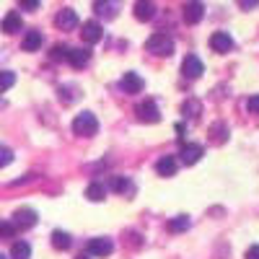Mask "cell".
<instances>
[{
	"mask_svg": "<svg viewBox=\"0 0 259 259\" xmlns=\"http://www.w3.org/2000/svg\"><path fill=\"white\" fill-rule=\"evenodd\" d=\"M145 50L153 52L156 57H168V55H174V39H171L168 34H163V31H156V34L148 36Z\"/></svg>",
	"mask_w": 259,
	"mask_h": 259,
	"instance_id": "6da1fadb",
	"label": "cell"
},
{
	"mask_svg": "<svg viewBox=\"0 0 259 259\" xmlns=\"http://www.w3.org/2000/svg\"><path fill=\"white\" fill-rule=\"evenodd\" d=\"M96 130H99V119H96V114H91V112H80V114L73 119V133L80 135V138L96 135Z\"/></svg>",
	"mask_w": 259,
	"mask_h": 259,
	"instance_id": "7a4b0ae2",
	"label": "cell"
},
{
	"mask_svg": "<svg viewBox=\"0 0 259 259\" xmlns=\"http://www.w3.org/2000/svg\"><path fill=\"white\" fill-rule=\"evenodd\" d=\"M135 114H138V119L140 122H150V124H156V122H161V112H158V104L156 101H150V99H145L143 104H138V109H135Z\"/></svg>",
	"mask_w": 259,
	"mask_h": 259,
	"instance_id": "3957f363",
	"label": "cell"
},
{
	"mask_svg": "<svg viewBox=\"0 0 259 259\" xmlns=\"http://www.w3.org/2000/svg\"><path fill=\"white\" fill-rule=\"evenodd\" d=\"M202 73H205L202 60H200L197 55H187L184 62H182V75H184V78H192V80H197Z\"/></svg>",
	"mask_w": 259,
	"mask_h": 259,
	"instance_id": "277c9868",
	"label": "cell"
},
{
	"mask_svg": "<svg viewBox=\"0 0 259 259\" xmlns=\"http://www.w3.org/2000/svg\"><path fill=\"white\" fill-rule=\"evenodd\" d=\"M36 221H39V218H36V210H31V207H18V210L13 212V226L21 228V231L34 228Z\"/></svg>",
	"mask_w": 259,
	"mask_h": 259,
	"instance_id": "5b68a950",
	"label": "cell"
},
{
	"mask_svg": "<svg viewBox=\"0 0 259 259\" xmlns=\"http://www.w3.org/2000/svg\"><path fill=\"white\" fill-rule=\"evenodd\" d=\"M210 50L212 52H218V55H226L233 50V36L228 31H212L210 36Z\"/></svg>",
	"mask_w": 259,
	"mask_h": 259,
	"instance_id": "8992f818",
	"label": "cell"
},
{
	"mask_svg": "<svg viewBox=\"0 0 259 259\" xmlns=\"http://www.w3.org/2000/svg\"><path fill=\"white\" fill-rule=\"evenodd\" d=\"M55 26L62 29V31L75 29V26H78V13H75L73 8H62V11L55 16Z\"/></svg>",
	"mask_w": 259,
	"mask_h": 259,
	"instance_id": "52a82bcc",
	"label": "cell"
},
{
	"mask_svg": "<svg viewBox=\"0 0 259 259\" xmlns=\"http://www.w3.org/2000/svg\"><path fill=\"white\" fill-rule=\"evenodd\" d=\"M122 3L119 0H94V11L101 16V18H117Z\"/></svg>",
	"mask_w": 259,
	"mask_h": 259,
	"instance_id": "ba28073f",
	"label": "cell"
},
{
	"mask_svg": "<svg viewBox=\"0 0 259 259\" xmlns=\"http://www.w3.org/2000/svg\"><path fill=\"white\" fill-rule=\"evenodd\" d=\"M85 251H89L91 256H109L114 251V244L109 239H91L89 244H85Z\"/></svg>",
	"mask_w": 259,
	"mask_h": 259,
	"instance_id": "9c48e42d",
	"label": "cell"
},
{
	"mask_svg": "<svg viewBox=\"0 0 259 259\" xmlns=\"http://www.w3.org/2000/svg\"><path fill=\"white\" fill-rule=\"evenodd\" d=\"M80 36H83L85 45H96V41H101V36H104V29H101L99 21H85Z\"/></svg>",
	"mask_w": 259,
	"mask_h": 259,
	"instance_id": "30bf717a",
	"label": "cell"
},
{
	"mask_svg": "<svg viewBox=\"0 0 259 259\" xmlns=\"http://www.w3.org/2000/svg\"><path fill=\"white\" fill-rule=\"evenodd\" d=\"M119 85H122L124 94H140L145 89V83H143V78L138 73H124L122 80H119Z\"/></svg>",
	"mask_w": 259,
	"mask_h": 259,
	"instance_id": "8fae6325",
	"label": "cell"
},
{
	"mask_svg": "<svg viewBox=\"0 0 259 259\" xmlns=\"http://www.w3.org/2000/svg\"><path fill=\"white\" fill-rule=\"evenodd\" d=\"M202 16H205V8H202V3H197V0L184 6V21H187L189 26H192V24H200Z\"/></svg>",
	"mask_w": 259,
	"mask_h": 259,
	"instance_id": "7c38bea8",
	"label": "cell"
},
{
	"mask_svg": "<svg viewBox=\"0 0 259 259\" xmlns=\"http://www.w3.org/2000/svg\"><path fill=\"white\" fill-rule=\"evenodd\" d=\"M182 161L184 163H197L200 158H202V145H197V143H187V145H182Z\"/></svg>",
	"mask_w": 259,
	"mask_h": 259,
	"instance_id": "4fadbf2b",
	"label": "cell"
},
{
	"mask_svg": "<svg viewBox=\"0 0 259 259\" xmlns=\"http://www.w3.org/2000/svg\"><path fill=\"white\" fill-rule=\"evenodd\" d=\"M21 26H24V18H21L18 11L6 13V18H3V31L6 34H16V31H21Z\"/></svg>",
	"mask_w": 259,
	"mask_h": 259,
	"instance_id": "5bb4252c",
	"label": "cell"
},
{
	"mask_svg": "<svg viewBox=\"0 0 259 259\" xmlns=\"http://www.w3.org/2000/svg\"><path fill=\"white\" fill-rule=\"evenodd\" d=\"M89 57H91V52L80 50V47H70V52H68V62L73 65V68H85V65H89Z\"/></svg>",
	"mask_w": 259,
	"mask_h": 259,
	"instance_id": "9a60e30c",
	"label": "cell"
},
{
	"mask_svg": "<svg viewBox=\"0 0 259 259\" xmlns=\"http://www.w3.org/2000/svg\"><path fill=\"white\" fill-rule=\"evenodd\" d=\"M156 16V6L150 3V0H138L135 3V18L138 21H150Z\"/></svg>",
	"mask_w": 259,
	"mask_h": 259,
	"instance_id": "2e32d148",
	"label": "cell"
},
{
	"mask_svg": "<svg viewBox=\"0 0 259 259\" xmlns=\"http://www.w3.org/2000/svg\"><path fill=\"white\" fill-rule=\"evenodd\" d=\"M182 114H184L187 119H200V114H202L200 99H187V101L182 104Z\"/></svg>",
	"mask_w": 259,
	"mask_h": 259,
	"instance_id": "e0dca14e",
	"label": "cell"
},
{
	"mask_svg": "<svg viewBox=\"0 0 259 259\" xmlns=\"http://www.w3.org/2000/svg\"><path fill=\"white\" fill-rule=\"evenodd\" d=\"M41 31H26V36H24V41H21V47H24L26 52H36L39 47H41Z\"/></svg>",
	"mask_w": 259,
	"mask_h": 259,
	"instance_id": "ac0fdd59",
	"label": "cell"
},
{
	"mask_svg": "<svg viewBox=\"0 0 259 259\" xmlns=\"http://www.w3.org/2000/svg\"><path fill=\"white\" fill-rule=\"evenodd\" d=\"M177 168H179V166H177V161L171 158V156H163V158L156 163V171H158L161 177H174V174H177Z\"/></svg>",
	"mask_w": 259,
	"mask_h": 259,
	"instance_id": "d6986e66",
	"label": "cell"
},
{
	"mask_svg": "<svg viewBox=\"0 0 259 259\" xmlns=\"http://www.w3.org/2000/svg\"><path fill=\"white\" fill-rule=\"evenodd\" d=\"M85 197H89L91 202H101V200L106 197V187H104V184H99V182L89 184V187H85Z\"/></svg>",
	"mask_w": 259,
	"mask_h": 259,
	"instance_id": "ffe728a7",
	"label": "cell"
},
{
	"mask_svg": "<svg viewBox=\"0 0 259 259\" xmlns=\"http://www.w3.org/2000/svg\"><path fill=\"white\" fill-rule=\"evenodd\" d=\"M189 226H192V221L187 218V215H179V218H171L166 228H168V233H184Z\"/></svg>",
	"mask_w": 259,
	"mask_h": 259,
	"instance_id": "44dd1931",
	"label": "cell"
},
{
	"mask_svg": "<svg viewBox=\"0 0 259 259\" xmlns=\"http://www.w3.org/2000/svg\"><path fill=\"white\" fill-rule=\"evenodd\" d=\"M70 233H65V231H52V246L65 251V249H70Z\"/></svg>",
	"mask_w": 259,
	"mask_h": 259,
	"instance_id": "7402d4cb",
	"label": "cell"
},
{
	"mask_svg": "<svg viewBox=\"0 0 259 259\" xmlns=\"http://www.w3.org/2000/svg\"><path fill=\"white\" fill-rule=\"evenodd\" d=\"M109 189L117 192V194H124V192H133V184H130L127 177H112L109 179Z\"/></svg>",
	"mask_w": 259,
	"mask_h": 259,
	"instance_id": "603a6c76",
	"label": "cell"
},
{
	"mask_svg": "<svg viewBox=\"0 0 259 259\" xmlns=\"http://www.w3.org/2000/svg\"><path fill=\"white\" fill-rule=\"evenodd\" d=\"M31 256V246L26 241H13L11 246V259H29Z\"/></svg>",
	"mask_w": 259,
	"mask_h": 259,
	"instance_id": "cb8c5ba5",
	"label": "cell"
},
{
	"mask_svg": "<svg viewBox=\"0 0 259 259\" xmlns=\"http://www.w3.org/2000/svg\"><path fill=\"white\" fill-rule=\"evenodd\" d=\"M212 138H215V143H226V140H228V127L221 124V122L210 124V140H212Z\"/></svg>",
	"mask_w": 259,
	"mask_h": 259,
	"instance_id": "d4e9b609",
	"label": "cell"
},
{
	"mask_svg": "<svg viewBox=\"0 0 259 259\" xmlns=\"http://www.w3.org/2000/svg\"><path fill=\"white\" fill-rule=\"evenodd\" d=\"M13 236H16V226L8 221H0V241H8Z\"/></svg>",
	"mask_w": 259,
	"mask_h": 259,
	"instance_id": "484cf974",
	"label": "cell"
},
{
	"mask_svg": "<svg viewBox=\"0 0 259 259\" xmlns=\"http://www.w3.org/2000/svg\"><path fill=\"white\" fill-rule=\"evenodd\" d=\"M13 83H16V73H0V94L8 91Z\"/></svg>",
	"mask_w": 259,
	"mask_h": 259,
	"instance_id": "4316f807",
	"label": "cell"
},
{
	"mask_svg": "<svg viewBox=\"0 0 259 259\" xmlns=\"http://www.w3.org/2000/svg\"><path fill=\"white\" fill-rule=\"evenodd\" d=\"M13 161V150L8 145H0V168H6Z\"/></svg>",
	"mask_w": 259,
	"mask_h": 259,
	"instance_id": "83f0119b",
	"label": "cell"
},
{
	"mask_svg": "<svg viewBox=\"0 0 259 259\" xmlns=\"http://www.w3.org/2000/svg\"><path fill=\"white\" fill-rule=\"evenodd\" d=\"M68 52H70V47L57 45V47H52V60H68Z\"/></svg>",
	"mask_w": 259,
	"mask_h": 259,
	"instance_id": "f1b7e54d",
	"label": "cell"
},
{
	"mask_svg": "<svg viewBox=\"0 0 259 259\" xmlns=\"http://www.w3.org/2000/svg\"><path fill=\"white\" fill-rule=\"evenodd\" d=\"M246 109H249L251 114H259V94H256V96H251V99L246 101Z\"/></svg>",
	"mask_w": 259,
	"mask_h": 259,
	"instance_id": "f546056e",
	"label": "cell"
},
{
	"mask_svg": "<svg viewBox=\"0 0 259 259\" xmlns=\"http://www.w3.org/2000/svg\"><path fill=\"white\" fill-rule=\"evenodd\" d=\"M18 3H21V8H24V11H36L41 0H18Z\"/></svg>",
	"mask_w": 259,
	"mask_h": 259,
	"instance_id": "4dcf8cb0",
	"label": "cell"
},
{
	"mask_svg": "<svg viewBox=\"0 0 259 259\" xmlns=\"http://www.w3.org/2000/svg\"><path fill=\"white\" fill-rule=\"evenodd\" d=\"M239 6H241V11H251L259 6V0H239Z\"/></svg>",
	"mask_w": 259,
	"mask_h": 259,
	"instance_id": "1f68e13d",
	"label": "cell"
},
{
	"mask_svg": "<svg viewBox=\"0 0 259 259\" xmlns=\"http://www.w3.org/2000/svg\"><path fill=\"white\" fill-rule=\"evenodd\" d=\"M246 259H259V244H254V246L246 249Z\"/></svg>",
	"mask_w": 259,
	"mask_h": 259,
	"instance_id": "d6a6232c",
	"label": "cell"
},
{
	"mask_svg": "<svg viewBox=\"0 0 259 259\" xmlns=\"http://www.w3.org/2000/svg\"><path fill=\"white\" fill-rule=\"evenodd\" d=\"M174 130H177V135H179V138H182V135H184V124H182V122H179V124H177V127H174Z\"/></svg>",
	"mask_w": 259,
	"mask_h": 259,
	"instance_id": "836d02e7",
	"label": "cell"
},
{
	"mask_svg": "<svg viewBox=\"0 0 259 259\" xmlns=\"http://www.w3.org/2000/svg\"><path fill=\"white\" fill-rule=\"evenodd\" d=\"M0 259H6V254H0Z\"/></svg>",
	"mask_w": 259,
	"mask_h": 259,
	"instance_id": "e575fe53",
	"label": "cell"
},
{
	"mask_svg": "<svg viewBox=\"0 0 259 259\" xmlns=\"http://www.w3.org/2000/svg\"><path fill=\"white\" fill-rule=\"evenodd\" d=\"M78 259H89V256H78Z\"/></svg>",
	"mask_w": 259,
	"mask_h": 259,
	"instance_id": "d590c367",
	"label": "cell"
}]
</instances>
